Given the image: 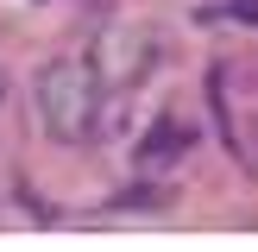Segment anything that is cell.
Listing matches in <instances>:
<instances>
[{"mask_svg":"<svg viewBox=\"0 0 258 252\" xmlns=\"http://www.w3.org/2000/svg\"><path fill=\"white\" fill-rule=\"evenodd\" d=\"M32 101H38L44 133L63 139V145H82V139H95V126H101V76H95L88 57L44 63L38 82H32Z\"/></svg>","mask_w":258,"mask_h":252,"instance_id":"cell-1","label":"cell"},{"mask_svg":"<svg viewBox=\"0 0 258 252\" xmlns=\"http://www.w3.org/2000/svg\"><path fill=\"white\" fill-rule=\"evenodd\" d=\"M176 151H183V126H151V139H145V151H139V158H176Z\"/></svg>","mask_w":258,"mask_h":252,"instance_id":"cell-2","label":"cell"},{"mask_svg":"<svg viewBox=\"0 0 258 252\" xmlns=\"http://www.w3.org/2000/svg\"><path fill=\"white\" fill-rule=\"evenodd\" d=\"M0 101H7V70H0Z\"/></svg>","mask_w":258,"mask_h":252,"instance_id":"cell-3","label":"cell"}]
</instances>
